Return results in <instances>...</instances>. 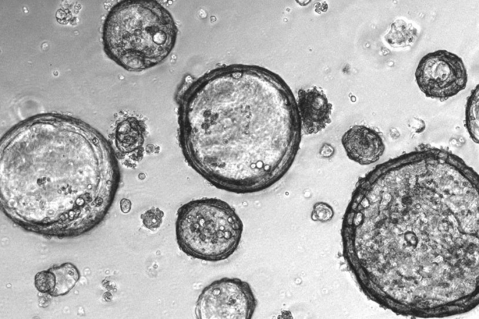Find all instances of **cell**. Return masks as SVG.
I'll list each match as a JSON object with an SVG mask.
<instances>
[{
  "instance_id": "cell-1",
  "label": "cell",
  "mask_w": 479,
  "mask_h": 319,
  "mask_svg": "<svg viewBox=\"0 0 479 319\" xmlns=\"http://www.w3.org/2000/svg\"><path fill=\"white\" fill-rule=\"evenodd\" d=\"M478 175L421 144L360 178L342 219V253L361 290L398 313L443 317L478 301Z\"/></svg>"
},
{
  "instance_id": "cell-2",
  "label": "cell",
  "mask_w": 479,
  "mask_h": 319,
  "mask_svg": "<svg viewBox=\"0 0 479 319\" xmlns=\"http://www.w3.org/2000/svg\"><path fill=\"white\" fill-rule=\"evenodd\" d=\"M183 156L217 189H267L292 167L301 128L296 98L277 74L246 65L218 68L179 94Z\"/></svg>"
},
{
  "instance_id": "cell-3",
  "label": "cell",
  "mask_w": 479,
  "mask_h": 319,
  "mask_svg": "<svg viewBox=\"0 0 479 319\" xmlns=\"http://www.w3.org/2000/svg\"><path fill=\"white\" fill-rule=\"evenodd\" d=\"M177 35L173 17L156 1L117 3L102 29L105 53L129 71H141L163 62L173 49Z\"/></svg>"
},
{
  "instance_id": "cell-4",
  "label": "cell",
  "mask_w": 479,
  "mask_h": 319,
  "mask_svg": "<svg viewBox=\"0 0 479 319\" xmlns=\"http://www.w3.org/2000/svg\"><path fill=\"white\" fill-rule=\"evenodd\" d=\"M243 227L241 218L226 201L216 198L194 199L178 210L176 242L188 256L218 262L237 250Z\"/></svg>"
},
{
  "instance_id": "cell-5",
  "label": "cell",
  "mask_w": 479,
  "mask_h": 319,
  "mask_svg": "<svg viewBox=\"0 0 479 319\" xmlns=\"http://www.w3.org/2000/svg\"><path fill=\"white\" fill-rule=\"evenodd\" d=\"M257 300L250 284L237 277H223L205 287L195 304L199 319H250Z\"/></svg>"
},
{
  "instance_id": "cell-6",
  "label": "cell",
  "mask_w": 479,
  "mask_h": 319,
  "mask_svg": "<svg viewBox=\"0 0 479 319\" xmlns=\"http://www.w3.org/2000/svg\"><path fill=\"white\" fill-rule=\"evenodd\" d=\"M415 80L428 98L441 101L455 96L467 85L468 74L462 58L445 49L429 52L418 62Z\"/></svg>"
},
{
  "instance_id": "cell-7",
  "label": "cell",
  "mask_w": 479,
  "mask_h": 319,
  "mask_svg": "<svg viewBox=\"0 0 479 319\" xmlns=\"http://www.w3.org/2000/svg\"><path fill=\"white\" fill-rule=\"evenodd\" d=\"M296 102L301 132L304 134H316L331 123L332 105L321 89L313 86L299 89Z\"/></svg>"
},
{
  "instance_id": "cell-8",
  "label": "cell",
  "mask_w": 479,
  "mask_h": 319,
  "mask_svg": "<svg viewBox=\"0 0 479 319\" xmlns=\"http://www.w3.org/2000/svg\"><path fill=\"white\" fill-rule=\"evenodd\" d=\"M347 156L360 165L372 164L380 159L385 150L381 133L366 125H354L341 139Z\"/></svg>"
},
{
  "instance_id": "cell-9",
  "label": "cell",
  "mask_w": 479,
  "mask_h": 319,
  "mask_svg": "<svg viewBox=\"0 0 479 319\" xmlns=\"http://www.w3.org/2000/svg\"><path fill=\"white\" fill-rule=\"evenodd\" d=\"M144 127L135 117H128L116 127L115 143L122 153L128 154L139 149L144 143Z\"/></svg>"
},
{
  "instance_id": "cell-10",
  "label": "cell",
  "mask_w": 479,
  "mask_h": 319,
  "mask_svg": "<svg viewBox=\"0 0 479 319\" xmlns=\"http://www.w3.org/2000/svg\"><path fill=\"white\" fill-rule=\"evenodd\" d=\"M54 274L56 284L49 294L52 296L67 294L75 285L80 278L77 268L70 263H62L49 268Z\"/></svg>"
},
{
  "instance_id": "cell-11",
  "label": "cell",
  "mask_w": 479,
  "mask_h": 319,
  "mask_svg": "<svg viewBox=\"0 0 479 319\" xmlns=\"http://www.w3.org/2000/svg\"><path fill=\"white\" fill-rule=\"evenodd\" d=\"M417 33L416 28L412 24L399 19L391 24L389 32L385 36V39L390 46L394 48H404L413 43Z\"/></svg>"
},
{
  "instance_id": "cell-12",
  "label": "cell",
  "mask_w": 479,
  "mask_h": 319,
  "mask_svg": "<svg viewBox=\"0 0 479 319\" xmlns=\"http://www.w3.org/2000/svg\"><path fill=\"white\" fill-rule=\"evenodd\" d=\"M479 88L478 85L471 91L467 99L465 110V127L471 138L478 144L479 137Z\"/></svg>"
},
{
  "instance_id": "cell-13",
  "label": "cell",
  "mask_w": 479,
  "mask_h": 319,
  "mask_svg": "<svg viewBox=\"0 0 479 319\" xmlns=\"http://www.w3.org/2000/svg\"><path fill=\"white\" fill-rule=\"evenodd\" d=\"M55 284V275L50 269L40 271L35 276V286L41 293L49 294L54 289Z\"/></svg>"
},
{
  "instance_id": "cell-14",
  "label": "cell",
  "mask_w": 479,
  "mask_h": 319,
  "mask_svg": "<svg viewBox=\"0 0 479 319\" xmlns=\"http://www.w3.org/2000/svg\"><path fill=\"white\" fill-rule=\"evenodd\" d=\"M334 216L332 207L323 201L316 202L313 206L311 218L313 221L325 223L330 221Z\"/></svg>"
},
{
  "instance_id": "cell-15",
  "label": "cell",
  "mask_w": 479,
  "mask_h": 319,
  "mask_svg": "<svg viewBox=\"0 0 479 319\" xmlns=\"http://www.w3.org/2000/svg\"><path fill=\"white\" fill-rule=\"evenodd\" d=\"M163 212L158 208H151L141 215L143 225L151 230L158 228L163 220Z\"/></svg>"
},
{
  "instance_id": "cell-16",
  "label": "cell",
  "mask_w": 479,
  "mask_h": 319,
  "mask_svg": "<svg viewBox=\"0 0 479 319\" xmlns=\"http://www.w3.org/2000/svg\"><path fill=\"white\" fill-rule=\"evenodd\" d=\"M334 151H335L334 148L331 144L324 143L322 145L319 153L321 156H322L323 157L328 158L330 157L334 154Z\"/></svg>"
},
{
  "instance_id": "cell-17",
  "label": "cell",
  "mask_w": 479,
  "mask_h": 319,
  "mask_svg": "<svg viewBox=\"0 0 479 319\" xmlns=\"http://www.w3.org/2000/svg\"><path fill=\"white\" fill-rule=\"evenodd\" d=\"M131 201L127 199H122L120 201V208L123 213H127L131 209Z\"/></svg>"
}]
</instances>
